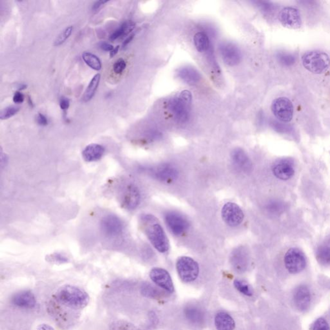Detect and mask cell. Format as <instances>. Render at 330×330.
Listing matches in <instances>:
<instances>
[{
    "label": "cell",
    "instance_id": "cell-46",
    "mask_svg": "<svg viewBox=\"0 0 330 330\" xmlns=\"http://www.w3.org/2000/svg\"><path fill=\"white\" fill-rule=\"evenodd\" d=\"M134 36V34L133 35H130L129 37H128L127 39L125 40V42L124 43H123V47L127 46V45L129 44V43L132 41V39H133Z\"/></svg>",
    "mask_w": 330,
    "mask_h": 330
},
{
    "label": "cell",
    "instance_id": "cell-43",
    "mask_svg": "<svg viewBox=\"0 0 330 330\" xmlns=\"http://www.w3.org/2000/svg\"><path fill=\"white\" fill-rule=\"evenodd\" d=\"M100 47L102 50L105 51H112L113 50L114 47L112 46L111 44H109L107 42H102L100 44Z\"/></svg>",
    "mask_w": 330,
    "mask_h": 330
},
{
    "label": "cell",
    "instance_id": "cell-44",
    "mask_svg": "<svg viewBox=\"0 0 330 330\" xmlns=\"http://www.w3.org/2000/svg\"><path fill=\"white\" fill-rule=\"evenodd\" d=\"M108 1H97L94 4L93 6V11H97L102 7L105 4L107 3Z\"/></svg>",
    "mask_w": 330,
    "mask_h": 330
},
{
    "label": "cell",
    "instance_id": "cell-8",
    "mask_svg": "<svg viewBox=\"0 0 330 330\" xmlns=\"http://www.w3.org/2000/svg\"><path fill=\"white\" fill-rule=\"evenodd\" d=\"M100 226L103 234L109 238L118 237L123 233V222L116 215H105L101 221Z\"/></svg>",
    "mask_w": 330,
    "mask_h": 330
},
{
    "label": "cell",
    "instance_id": "cell-31",
    "mask_svg": "<svg viewBox=\"0 0 330 330\" xmlns=\"http://www.w3.org/2000/svg\"><path fill=\"white\" fill-rule=\"evenodd\" d=\"M234 286L239 292L246 296H251L253 294L252 289L246 282L242 280H235Z\"/></svg>",
    "mask_w": 330,
    "mask_h": 330
},
{
    "label": "cell",
    "instance_id": "cell-23",
    "mask_svg": "<svg viewBox=\"0 0 330 330\" xmlns=\"http://www.w3.org/2000/svg\"><path fill=\"white\" fill-rule=\"evenodd\" d=\"M214 322L217 330H233L235 327V321L232 316L224 311L217 313Z\"/></svg>",
    "mask_w": 330,
    "mask_h": 330
},
{
    "label": "cell",
    "instance_id": "cell-27",
    "mask_svg": "<svg viewBox=\"0 0 330 330\" xmlns=\"http://www.w3.org/2000/svg\"><path fill=\"white\" fill-rule=\"evenodd\" d=\"M100 79L101 75L100 74H97L91 80L89 86L87 87V89L85 92L84 98H83L84 102H89L94 97V94H95L96 91H97L99 84H100Z\"/></svg>",
    "mask_w": 330,
    "mask_h": 330
},
{
    "label": "cell",
    "instance_id": "cell-35",
    "mask_svg": "<svg viewBox=\"0 0 330 330\" xmlns=\"http://www.w3.org/2000/svg\"><path fill=\"white\" fill-rule=\"evenodd\" d=\"M313 330H330L328 323L323 318H318L314 323Z\"/></svg>",
    "mask_w": 330,
    "mask_h": 330
},
{
    "label": "cell",
    "instance_id": "cell-9",
    "mask_svg": "<svg viewBox=\"0 0 330 330\" xmlns=\"http://www.w3.org/2000/svg\"><path fill=\"white\" fill-rule=\"evenodd\" d=\"M222 218L228 225L239 226L244 219L243 212L237 204L228 203L225 204L221 211Z\"/></svg>",
    "mask_w": 330,
    "mask_h": 330
},
{
    "label": "cell",
    "instance_id": "cell-1",
    "mask_svg": "<svg viewBox=\"0 0 330 330\" xmlns=\"http://www.w3.org/2000/svg\"><path fill=\"white\" fill-rule=\"evenodd\" d=\"M140 221L143 231L154 248L159 252H167L169 241L158 219L151 214H143Z\"/></svg>",
    "mask_w": 330,
    "mask_h": 330
},
{
    "label": "cell",
    "instance_id": "cell-20",
    "mask_svg": "<svg viewBox=\"0 0 330 330\" xmlns=\"http://www.w3.org/2000/svg\"><path fill=\"white\" fill-rule=\"evenodd\" d=\"M273 173L276 177L281 180H288L293 177L295 170L293 164L284 159L276 163L273 167Z\"/></svg>",
    "mask_w": 330,
    "mask_h": 330
},
{
    "label": "cell",
    "instance_id": "cell-14",
    "mask_svg": "<svg viewBox=\"0 0 330 330\" xmlns=\"http://www.w3.org/2000/svg\"><path fill=\"white\" fill-rule=\"evenodd\" d=\"M166 223L170 231L176 235H180L189 228L187 220L176 213H168L165 216Z\"/></svg>",
    "mask_w": 330,
    "mask_h": 330
},
{
    "label": "cell",
    "instance_id": "cell-45",
    "mask_svg": "<svg viewBox=\"0 0 330 330\" xmlns=\"http://www.w3.org/2000/svg\"><path fill=\"white\" fill-rule=\"evenodd\" d=\"M37 330H55L50 325L47 324H42L38 325Z\"/></svg>",
    "mask_w": 330,
    "mask_h": 330
},
{
    "label": "cell",
    "instance_id": "cell-37",
    "mask_svg": "<svg viewBox=\"0 0 330 330\" xmlns=\"http://www.w3.org/2000/svg\"><path fill=\"white\" fill-rule=\"evenodd\" d=\"M126 67H127V64H126L124 60L119 59L117 60L113 66L114 73L117 74V75H120V74L122 73L123 71L125 70Z\"/></svg>",
    "mask_w": 330,
    "mask_h": 330
},
{
    "label": "cell",
    "instance_id": "cell-19",
    "mask_svg": "<svg viewBox=\"0 0 330 330\" xmlns=\"http://www.w3.org/2000/svg\"><path fill=\"white\" fill-rule=\"evenodd\" d=\"M231 157L234 165L242 172L248 173L252 169V163L243 150L237 148L233 150Z\"/></svg>",
    "mask_w": 330,
    "mask_h": 330
},
{
    "label": "cell",
    "instance_id": "cell-7",
    "mask_svg": "<svg viewBox=\"0 0 330 330\" xmlns=\"http://www.w3.org/2000/svg\"><path fill=\"white\" fill-rule=\"evenodd\" d=\"M273 115L282 122L288 123L292 120L293 106L289 99L280 97L275 99L271 105Z\"/></svg>",
    "mask_w": 330,
    "mask_h": 330
},
{
    "label": "cell",
    "instance_id": "cell-39",
    "mask_svg": "<svg viewBox=\"0 0 330 330\" xmlns=\"http://www.w3.org/2000/svg\"><path fill=\"white\" fill-rule=\"evenodd\" d=\"M258 6L262 10L265 11V12H270L272 10L273 6L269 2H257Z\"/></svg>",
    "mask_w": 330,
    "mask_h": 330
},
{
    "label": "cell",
    "instance_id": "cell-33",
    "mask_svg": "<svg viewBox=\"0 0 330 330\" xmlns=\"http://www.w3.org/2000/svg\"><path fill=\"white\" fill-rule=\"evenodd\" d=\"M73 28L72 26L65 29V30L63 31L59 36H58V37L56 38L55 42V46H60L61 45L64 44L65 41L70 37L72 33H73Z\"/></svg>",
    "mask_w": 330,
    "mask_h": 330
},
{
    "label": "cell",
    "instance_id": "cell-10",
    "mask_svg": "<svg viewBox=\"0 0 330 330\" xmlns=\"http://www.w3.org/2000/svg\"><path fill=\"white\" fill-rule=\"evenodd\" d=\"M219 49L223 62L228 66H235L241 62V51L232 43H221Z\"/></svg>",
    "mask_w": 330,
    "mask_h": 330
},
{
    "label": "cell",
    "instance_id": "cell-6",
    "mask_svg": "<svg viewBox=\"0 0 330 330\" xmlns=\"http://www.w3.org/2000/svg\"><path fill=\"white\" fill-rule=\"evenodd\" d=\"M284 264L289 273L296 274L301 272L306 267V258L299 249L290 248L285 254Z\"/></svg>",
    "mask_w": 330,
    "mask_h": 330
},
{
    "label": "cell",
    "instance_id": "cell-18",
    "mask_svg": "<svg viewBox=\"0 0 330 330\" xmlns=\"http://www.w3.org/2000/svg\"><path fill=\"white\" fill-rule=\"evenodd\" d=\"M293 300L299 310L306 311L308 309L311 302V293L309 288L304 285L298 286L294 291Z\"/></svg>",
    "mask_w": 330,
    "mask_h": 330
},
{
    "label": "cell",
    "instance_id": "cell-36",
    "mask_svg": "<svg viewBox=\"0 0 330 330\" xmlns=\"http://www.w3.org/2000/svg\"><path fill=\"white\" fill-rule=\"evenodd\" d=\"M267 208H268V210L271 213L277 214V213H279L280 211L283 209V205H282V203H280L279 202L271 201L268 203Z\"/></svg>",
    "mask_w": 330,
    "mask_h": 330
},
{
    "label": "cell",
    "instance_id": "cell-40",
    "mask_svg": "<svg viewBox=\"0 0 330 330\" xmlns=\"http://www.w3.org/2000/svg\"><path fill=\"white\" fill-rule=\"evenodd\" d=\"M60 106L61 109L63 111H67L70 106V102H69V99L64 97L61 98Z\"/></svg>",
    "mask_w": 330,
    "mask_h": 330
},
{
    "label": "cell",
    "instance_id": "cell-48",
    "mask_svg": "<svg viewBox=\"0 0 330 330\" xmlns=\"http://www.w3.org/2000/svg\"><path fill=\"white\" fill-rule=\"evenodd\" d=\"M27 87L28 86H27L26 85H24V84L20 85L19 86V90L20 91H22V90L26 89H27Z\"/></svg>",
    "mask_w": 330,
    "mask_h": 330
},
{
    "label": "cell",
    "instance_id": "cell-3",
    "mask_svg": "<svg viewBox=\"0 0 330 330\" xmlns=\"http://www.w3.org/2000/svg\"><path fill=\"white\" fill-rule=\"evenodd\" d=\"M302 63L304 68L313 74L319 75L328 69L330 64L329 56L320 51H307L303 55Z\"/></svg>",
    "mask_w": 330,
    "mask_h": 330
},
{
    "label": "cell",
    "instance_id": "cell-17",
    "mask_svg": "<svg viewBox=\"0 0 330 330\" xmlns=\"http://www.w3.org/2000/svg\"><path fill=\"white\" fill-rule=\"evenodd\" d=\"M11 302L21 308L33 309L37 304V299L31 291L24 290L15 294L11 298Z\"/></svg>",
    "mask_w": 330,
    "mask_h": 330
},
{
    "label": "cell",
    "instance_id": "cell-5",
    "mask_svg": "<svg viewBox=\"0 0 330 330\" xmlns=\"http://www.w3.org/2000/svg\"><path fill=\"white\" fill-rule=\"evenodd\" d=\"M176 268L179 277L183 282H193L198 277V264L191 257L186 256L179 257L177 260Z\"/></svg>",
    "mask_w": 330,
    "mask_h": 330
},
{
    "label": "cell",
    "instance_id": "cell-25",
    "mask_svg": "<svg viewBox=\"0 0 330 330\" xmlns=\"http://www.w3.org/2000/svg\"><path fill=\"white\" fill-rule=\"evenodd\" d=\"M135 28V23L132 21H127L124 22L120 28H118L112 34L110 37V40L111 41H115L118 38L126 37L129 35L134 29Z\"/></svg>",
    "mask_w": 330,
    "mask_h": 330
},
{
    "label": "cell",
    "instance_id": "cell-29",
    "mask_svg": "<svg viewBox=\"0 0 330 330\" xmlns=\"http://www.w3.org/2000/svg\"><path fill=\"white\" fill-rule=\"evenodd\" d=\"M83 60L85 64L95 71H100L102 69V62L98 57L91 53H85L82 56Z\"/></svg>",
    "mask_w": 330,
    "mask_h": 330
},
{
    "label": "cell",
    "instance_id": "cell-21",
    "mask_svg": "<svg viewBox=\"0 0 330 330\" xmlns=\"http://www.w3.org/2000/svg\"><path fill=\"white\" fill-rule=\"evenodd\" d=\"M177 76L188 85L197 84L201 79L200 73L192 67H181L177 71Z\"/></svg>",
    "mask_w": 330,
    "mask_h": 330
},
{
    "label": "cell",
    "instance_id": "cell-28",
    "mask_svg": "<svg viewBox=\"0 0 330 330\" xmlns=\"http://www.w3.org/2000/svg\"><path fill=\"white\" fill-rule=\"evenodd\" d=\"M141 293L145 297L151 298H159L163 293L158 288L149 283H143L141 288Z\"/></svg>",
    "mask_w": 330,
    "mask_h": 330
},
{
    "label": "cell",
    "instance_id": "cell-22",
    "mask_svg": "<svg viewBox=\"0 0 330 330\" xmlns=\"http://www.w3.org/2000/svg\"><path fill=\"white\" fill-rule=\"evenodd\" d=\"M104 153L105 148L102 145L93 143L85 148L82 152V156L87 162H94L102 159Z\"/></svg>",
    "mask_w": 330,
    "mask_h": 330
},
{
    "label": "cell",
    "instance_id": "cell-11",
    "mask_svg": "<svg viewBox=\"0 0 330 330\" xmlns=\"http://www.w3.org/2000/svg\"><path fill=\"white\" fill-rule=\"evenodd\" d=\"M280 23L285 28L297 29L301 27L302 20L300 13L295 8L287 7L280 11L279 15Z\"/></svg>",
    "mask_w": 330,
    "mask_h": 330
},
{
    "label": "cell",
    "instance_id": "cell-47",
    "mask_svg": "<svg viewBox=\"0 0 330 330\" xmlns=\"http://www.w3.org/2000/svg\"><path fill=\"white\" fill-rule=\"evenodd\" d=\"M119 49H120V46H116L115 48L110 53V56H111V58L114 57V56L118 53Z\"/></svg>",
    "mask_w": 330,
    "mask_h": 330
},
{
    "label": "cell",
    "instance_id": "cell-34",
    "mask_svg": "<svg viewBox=\"0 0 330 330\" xmlns=\"http://www.w3.org/2000/svg\"><path fill=\"white\" fill-rule=\"evenodd\" d=\"M20 111V107L17 106H10L4 109L1 112L0 118L1 120H8L12 118Z\"/></svg>",
    "mask_w": 330,
    "mask_h": 330
},
{
    "label": "cell",
    "instance_id": "cell-13",
    "mask_svg": "<svg viewBox=\"0 0 330 330\" xmlns=\"http://www.w3.org/2000/svg\"><path fill=\"white\" fill-rule=\"evenodd\" d=\"M230 263L233 270L238 273H244L248 266V251L244 246H239L233 250L230 255Z\"/></svg>",
    "mask_w": 330,
    "mask_h": 330
},
{
    "label": "cell",
    "instance_id": "cell-26",
    "mask_svg": "<svg viewBox=\"0 0 330 330\" xmlns=\"http://www.w3.org/2000/svg\"><path fill=\"white\" fill-rule=\"evenodd\" d=\"M195 48L199 53H204L208 50L210 46L209 39L205 33H197L194 38Z\"/></svg>",
    "mask_w": 330,
    "mask_h": 330
},
{
    "label": "cell",
    "instance_id": "cell-4",
    "mask_svg": "<svg viewBox=\"0 0 330 330\" xmlns=\"http://www.w3.org/2000/svg\"><path fill=\"white\" fill-rule=\"evenodd\" d=\"M192 96L190 91H182L170 100L169 108L176 120L185 123L189 119Z\"/></svg>",
    "mask_w": 330,
    "mask_h": 330
},
{
    "label": "cell",
    "instance_id": "cell-24",
    "mask_svg": "<svg viewBox=\"0 0 330 330\" xmlns=\"http://www.w3.org/2000/svg\"><path fill=\"white\" fill-rule=\"evenodd\" d=\"M186 318L195 325H202L205 322V313L201 308L196 306H188L185 309Z\"/></svg>",
    "mask_w": 330,
    "mask_h": 330
},
{
    "label": "cell",
    "instance_id": "cell-42",
    "mask_svg": "<svg viewBox=\"0 0 330 330\" xmlns=\"http://www.w3.org/2000/svg\"><path fill=\"white\" fill-rule=\"evenodd\" d=\"M37 123L38 125L41 126H47L48 125V120L46 116L41 113L38 114L37 118Z\"/></svg>",
    "mask_w": 330,
    "mask_h": 330
},
{
    "label": "cell",
    "instance_id": "cell-30",
    "mask_svg": "<svg viewBox=\"0 0 330 330\" xmlns=\"http://www.w3.org/2000/svg\"><path fill=\"white\" fill-rule=\"evenodd\" d=\"M316 259L322 265L330 264V248L327 246H322L318 248L316 253Z\"/></svg>",
    "mask_w": 330,
    "mask_h": 330
},
{
    "label": "cell",
    "instance_id": "cell-16",
    "mask_svg": "<svg viewBox=\"0 0 330 330\" xmlns=\"http://www.w3.org/2000/svg\"><path fill=\"white\" fill-rule=\"evenodd\" d=\"M140 193L135 185H129L123 195L122 206L127 210H134L140 203Z\"/></svg>",
    "mask_w": 330,
    "mask_h": 330
},
{
    "label": "cell",
    "instance_id": "cell-41",
    "mask_svg": "<svg viewBox=\"0 0 330 330\" xmlns=\"http://www.w3.org/2000/svg\"><path fill=\"white\" fill-rule=\"evenodd\" d=\"M24 95L21 92H17L13 96V102L19 104V103H22L24 102Z\"/></svg>",
    "mask_w": 330,
    "mask_h": 330
},
{
    "label": "cell",
    "instance_id": "cell-38",
    "mask_svg": "<svg viewBox=\"0 0 330 330\" xmlns=\"http://www.w3.org/2000/svg\"><path fill=\"white\" fill-rule=\"evenodd\" d=\"M52 260L55 262H59V263H64L68 261V259L64 255L60 254V253H56L52 255Z\"/></svg>",
    "mask_w": 330,
    "mask_h": 330
},
{
    "label": "cell",
    "instance_id": "cell-2",
    "mask_svg": "<svg viewBox=\"0 0 330 330\" xmlns=\"http://www.w3.org/2000/svg\"><path fill=\"white\" fill-rule=\"evenodd\" d=\"M58 301L71 308L84 309L90 301L89 294L84 289L71 285H66L57 293Z\"/></svg>",
    "mask_w": 330,
    "mask_h": 330
},
{
    "label": "cell",
    "instance_id": "cell-32",
    "mask_svg": "<svg viewBox=\"0 0 330 330\" xmlns=\"http://www.w3.org/2000/svg\"><path fill=\"white\" fill-rule=\"evenodd\" d=\"M277 58L280 64L286 67L291 66L295 62V56L289 53H278Z\"/></svg>",
    "mask_w": 330,
    "mask_h": 330
},
{
    "label": "cell",
    "instance_id": "cell-15",
    "mask_svg": "<svg viewBox=\"0 0 330 330\" xmlns=\"http://www.w3.org/2000/svg\"><path fill=\"white\" fill-rule=\"evenodd\" d=\"M150 173L155 179L168 183L176 180L179 174L176 168L167 164L154 168Z\"/></svg>",
    "mask_w": 330,
    "mask_h": 330
},
{
    "label": "cell",
    "instance_id": "cell-12",
    "mask_svg": "<svg viewBox=\"0 0 330 330\" xmlns=\"http://www.w3.org/2000/svg\"><path fill=\"white\" fill-rule=\"evenodd\" d=\"M150 277L155 284L167 292L172 293L174 291V283L169 273L165 269L154 268L150 272Z\"/></svg>",
    "mask_w": 330,
    "mask_h": 330
}]
</instances>
